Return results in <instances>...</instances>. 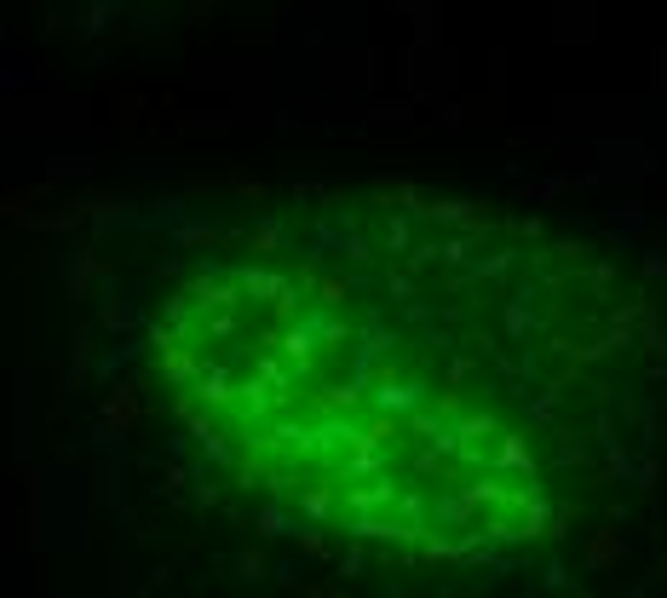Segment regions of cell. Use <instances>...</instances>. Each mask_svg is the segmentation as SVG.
Wrapping results in <instances>:
<instances>
[{"mask_svg":"<svg viewBox=\"0 0 667 598\" xmlns=\"http://www.w3.org/2000/svg\"><path fill=\"white\" fill-rule=\"evenodd\" d=\"M265 299V288H253ZM340 276L311 288H271L276 317L248 345H213L225 368L207 374V409L248 443L259 478L276 489H345V529H466L483 524V489L501 495L506 460H535L506 391L483 374V345H455L449 328L409 334L414 305H340Z\"/></svg>","mask_w":667,"mask_h":598,"instance_id":"6da1fadb","label":"cell"}]
</instances>
